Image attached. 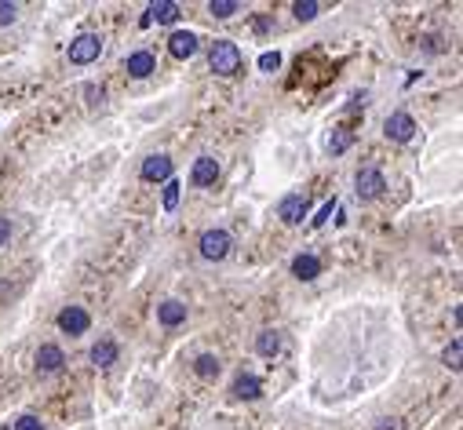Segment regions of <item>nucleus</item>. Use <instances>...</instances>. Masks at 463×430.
<instances>
[{
    "instance_id": "23",
    "label": "nucleus",
    "mask_w": 463,
    "mask_h": 430,
    "mask_svg": "<svg viewBox=\"0 0 463 430\" xmlns=\"http://www.w3.org/2000/svg\"><path fill=\"white\" fill-rule=\"evenodd\" d=\"M317 11H321V4H314V0H299V4H292V15L299 19V22L317 19Z\"/></svg>"
},
{
    "instance_id": "31",
    "label": "nucleus",
    "mask_w": 463,
    "mask_h": 430,
    "mask_svg": "<svg viewBox=\"0 0 463 430\" xmlns=\"http://www.w3.org/2000/svg\"><path fill=\"white\" fill-rule=\"evenodd\" d=\"M376 430H397V427H394V420H380V427H376Z\"/></svg>"
},
{
    "instance_id": "29",
    "label": "nucleus",
    "mask_w": 463,
    "mask_h": 430,
    "mask_svg": "<svg viewBox=\"0 0 463 430\" xmlns=\"http://www.w3.org/2000/svg\"><path fill=\"white\" fill-rule=\"evenodd\" d=\"M15 15H19V4H0V26L15 22Z\"/></svg>"
},
{
    "instance_id": "6",
    "label": "nucleus",
    "mask_w": 463,
    "mask_h": 430,
    "mask_svg": "<svg viewBox=\"0 0 463 430\" xmlns=\"http://www.w3.org/2000/svg\"><path fill=\"white\" fill-rule=\"evenodd\" d=\"M383 135L394 139V143H408V139L416 135V121L408 117L405 110H397V113H391V117L383 121Z\"/></svg>"
},
{
    "instance_id": "18",
    "label": "nucleus",
    "mask_w": 463,
    "mask_h": 430,
    "mask_svg": "<svg viewBox=\"0 0 463 430\" xmlns=\"http://www.w3.org/2000/svg\"><path fill=\"white\" fill-rule=\"evenodd\" d=\"M113 361H117V343H113V339H99L92 347V365L95 369H110Z\"/></svg>"
},
{
    "instance_id": "7",
    "label": "nucleus",
    "mask_w": 463,
    "mask_h": 430,
    "mask_svg": "<svg viewBox=\"0 0 463 430\" xmlns=\"http://www.w3.org/2000/svg\"><path fill=\"white\" fill-rule=\"evenodd\" d=\"M124 73L135 77V81H146L150 73H157V55L153 52H132L124 59Z\"/></svg>"
},
{
    "instance_id": "26",
    "label": "nucleus",
    "mask_w": 463,
    "mask_h": 430,
    "mask_svg": "<svg viewBox=\"0 0 463 430\" xmlns=\"http://www.w3.org/2000/svg\"><path fill=\"white\" fill-rule=\"evenodd\" d=\"M332 212H336V201H325V205L317 208V215L311 219V226H325V223L332 219Z\"/></svg>"
},
{
    "instance_id": "13",
    "label": "nucleus",
    "mask_w": 463,
    "mask_h": 430,
    "mask_svg": "<svg viewBox=\"0 0 463 430\" xmlns=\"http://www.w3.org/2000/svg\"><path fill=\"white\" fill-rule=\"evenodd\" d=\"M179 15H183V8H179L175 0H157V4H150V8H146L143 26H153V22H175Z\"/></svg>"
},
{
    "instance_id": "8",
    "label": "nucleus",
    "mask_w": 463,
    "mask_h": 430,
    "mask_svg": "<svg viewBox=\"0 0 463 430\" xmlns=\"http://www.w3.org/2000/svg\"><path fill=\"white\" fill-rule=\"evenodd\" d=\"M143 183H168L172 179V161L164 157V154H150L146 161H143Z\"/></svg>"
},
{
    "instance_id": "24",
    "label": "nucleus",
    "mask_w": 463,
    "mask_h": 430,
    "mask_svg": "<svg viewBox=\"0 0 463 430\" xmlns=\"http://www.w3.org/2000/svg\"><path fill=\"white\" fill-rule=\"evenodd\" d=\"M460 354H463V347H460V339H453V343L445 347V354H442V361L449 365V369H460Z\"/></svg>"
},
{
    "instance_id": "27",
    "label": "nucleus",
    "mask_w": 463,
    "mask_h": 430,
    "mask_svg": "<svg viewBox=\"0 0 463 430\" xmlns=\"http://www.w3.org/2000/svg\"><path fill=\"white\" fill-rule=\"evenodd\" d=\"M11 430H44V423L37 420V416L26 412V416H19V420H15V427H11Z\"/></svg>"
},
{
    "instance_id": "11",
    "label": "nucleus",
    "mask_w": 463,
    "mask_h": 430,
    "mask_svg": "<svg viewBox=\"0 0 463 430\" xmlns=\"http://www.w3.org/2000/svg\"><path fill=\"white\" fill-rule=\"evenodd\" d=\"M197 48H201V41H197V33H190V30H175V33L168 37V52H172L175 59L197 55Z\"/></svg>"
},
{
    "instance_id": "21",
    "label": "nucleus",
    "mask_w": 463,
    "mask_h": 430,
    "mask_svg": "<svg viewBox=\"0 0 463 430\" xmlns=\"http://www.w3.org/2000/svg\"><path fill=\"white\" fill-rule=\"evenodd\" d=\"M179 190H183V183H179V179H168V183H164V194H161L164 212H175V208H179Z\"/></svg>"
},
{
    "instance_id": "5",
    "label": "nucleus",
    "mask_w": 463,
    "mask_h": 430,
    "mask_svg": "<svg viewBox=\"0 0 463 430\" xmlns=\"http://www.w3.org/2000/svg\"><path fill=\"white\" fill-rule=\"evenodd\" d=\"M306 212H311L306 194H288V197H281V205H277V219L285 226H299L306 219Z\"/></svg>"
},
{
    "instance_id": "12",
    "label": "nucleus",
    "mask_w": 463,
    "mask_h": 430,
    "mask_svg": "<svg viewBox=\"0 0 463 430\" xmlns=\"http://www.w3.org/2000/svg\"><path fill=\"white\" fill-rule=\"evenodd\" d=\"M230 394H234L237 401H255V398L263 394V379L252 376V372H241L234 379V387H230Z\"/></svg>"
},
{
    "instance_id": "20",
    "label": "nucleus",
    "mask_w": 463,
    "mask_h": 430,
    "mask_svg": "<svg viewBox=\"0 0 463 430\" xmlns=\"http://www.w3.org/2000/svg\"><path fill=\"white\" fill-rule=\"evenodd\" d=\"M354 146V132L351 128H336V132H332L328 135V154H346V150H351Z\"/></svg>"
},
{
    "instance_id": "22",
    "label": "nucleus",
    "mask_w": 463,
    "mask_h": 430,
    "mask_svg": "<svg viewBox=\"0 0 463 430\" xmlns=\"http://www.w3.org/2000/svg\"><path fill=\"white\" fill-rule=\"evenodd\" d=\"M208 11H212L215 19H234L237 11H241V4H237V0H212Z\"/></svg>"
},
{
    "instance_id": "25",
    "label": "nucleus",
    "mask_w": 463,
    "mask_h": 430,
    "mask_svg": "<svg viewBox=\"0 0 463 430\" xmlns=\"http://www.w3.org/2000/svg\"><path fill=\"white\" fill-rule=\"evenodd\" d=\"M259 70H263V73H277V70H281V55H277V52H263V55H259Z\"/></svg>"
},
{
    "instance_id": "17",
    "label": "nucleus",
    "mask_w": 463,
    "mask_h": 430,
    "mask_svg": "<svg viewBox=\"0 0 463 430\" xmlns=\"http://www.w3.org/2000/svg\"><path fill=\"white\" fill-rule=\"evenodd\" d=\"M281 347H285V343H281L277 328H263V332L255 336V354H259V358H277Z\"/></svg>"
},
{
    "instance_id": "15",
    "label": "nucleus",
    "mask_w": 463,
    "mask_h": 430,
    "mask_svg": "<svg viewBox=\"0 0 463 430\" xmlns=\"http://www.w3.org/2000/svg\"><path fill=\"white\" fill-rule=\"evenodd\" d=\"M292 274L299 277V281H314V277H321V259L314 252H299V256L292 259Z\"/></svg>"
},
{
    "instance_id": "4",
    "label": "nucleus",
    "mask_w": 463,
    "mask_h": 430,
    "mask_svg": "<svg viewBox=\"0 0 463 430\" xmlns=\"http://www.w3.org/2000/svg\"><path fill=\"white\" fill-rule=\"evenodd\" d=\"M383 190H387V179H383V172L380 168H362L354 175V194L362 197V201H376L383 197Z\"/></svg>"
},
{
    "instance_id": "19",
    "label": "nucleus",
    "mask_w": 463,
    "mask_h": 430,
    "mask_svg": "<svg viewBox=\"0 0 463 430\" xmlns=\"http://www.w3.org/2000/svg\"><path fill=\"white\" fill-rule=\"evenodd\" d=\"M219 358H215V354H197V361H194V372L201 376V379H215L219 376Z\"/></svg>"
},
{
    "instance_id": "10",
    "label": "nucleus",
    "mask_w": 463,
    "mask_h": 430,
    "mask_svg": "<svg viewBox=\"0 0 463 430\" xmlns=\"http://www.w3.org/2000/svg\"><path fill=\"white\" fill-rule=\"evenodd\" d=\"M215 179H219V161L215 157H197L194 168H190V183L194 186H215Z\"/></svg>"
},
{
    "instance_id": "9",
    "label": "nucleus",
    "mask_w": 463,
    "mask_h": 430,
    "mask_svg": "<svg viewBox=\"0 0 463 430\" xmlns=\"http://www.w3.org/2000/svg\"><path fill=\"white\" fill-rule=\"evenodd\" d=\"M88 325H92V318H88L84 307H66V310L59 314V328H62L66 336H84Z\"/></svg>"
},
{
    "instance_id": "2",
    "label": "nucleus",
    "mask_w": 463,
    "mask_h": 430,
    "mask_svg": "<svg viewBox=\"0 0 463 430\" xmlns=\"http://www.w3.org/2000/svg\"><path fill=\"white\" fill-rule=\"evenodd\" d=\"M230 248H234V237H230L226 230H219V226L204 230V234H201V241H197L201 259H208V263H219V259H226V256H230Z\"/></svg>"
},
{
    "instance_id": "16",
    "label": "nucleus",
    "mask_w": 463,
    "mask_h": 430,
    "mask_svg": "<svg viewBox=\"0 0 463 430\" xmlns=\"http://www.w3.org/2000/svg\"><path fill=\"white\" fill-rule=\"evenodd\" d=\"M62 365H66V354H62V347L44 343L41 350H37V369H41V372H59Z\"/></svg>"
},
{
    "instance_id": "30",
    "label": "nucleus",
    "mask_w": 463,
    "mask_h": 430,
    "mask_svg": "<svg viewBox=\"0 0 463 430\" xmlns=\"http://www.w3.org/2000/svg\"><path fill=\"white\" fill-rule=\"evenodd\" d=\"M8 241H11V219L0 215V245H8Z\"/></svg>"
},
{
    "instance_id": "3",
    "label": "nucleus",
    "mask_w": 463,
    "mask_h": 430,
    "mask_svg": "<svg viewBox=\"0 0 463 430\" xmlns=\"http://www.w3.org/2000/svg\"><path fill=\"white\" fill-rule=\"evenodd\" d=\"M66 55L73 66H92V62L102 55V37L99 33H81V37H73L70 48H66Z\"/></svg>"
},
{
    "instance_id": "28",
    "label": "nucleus",
    "mask_w": 463,
    "mask_h": 430,
    "mask_svg": "<svg viewBox=\"0 0 463 430\" xmlns=\"http://www.w3.org/2000/svg\"><path fill=\"white\" fill-rule=\"evenodd\" d=\"M84 99H88V103H92V106H99L102 99H106V92H102L99 84H88V88H84Z\"/></svg>"
},
{
    "instance_id": "14",
    "label": "nucleus",
    "mask_w": 463,
    "mask_h": 430,
    "mask_svg": "<svg viewBox=\"0 0 463 430\" xmlns=\"http://www.w3.org/2000/svg\"><path fill=\"white\" fill-rule=\"evenodd\" d=\"M186 303H179V299H164L161 307H157V321L164 328H179V325H186Z\"/></svg>"
},
{
    "instance_id": "1",
    "label": "nucleus",
    "mask_w": 463,
    "mask_h": 430,
    "mask_svg": "<svg viewBox=\"0 0 463 430\" xmlns=\"http://www.w3.org/2000/svg\"><path fill=\"white\" fill-rule=\"evenodd\" d=\"M208 66H212V73H219V77H237L241 66H244L241 48L234 41H215L208 48Z\"/></svg>"
}]
</instances>
